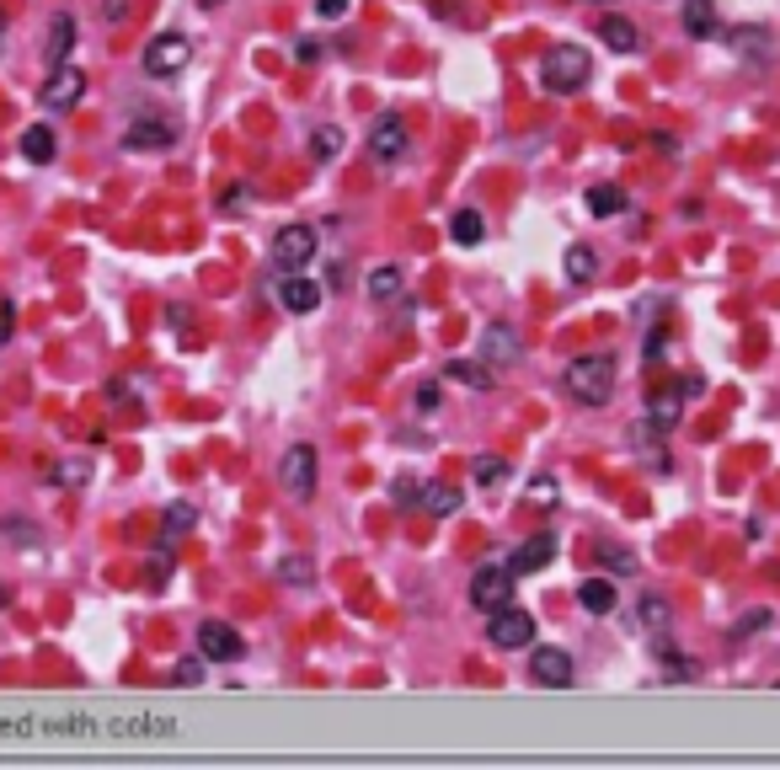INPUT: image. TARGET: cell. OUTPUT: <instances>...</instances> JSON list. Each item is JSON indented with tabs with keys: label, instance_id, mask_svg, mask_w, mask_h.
<instances>
[{
	"label": "cell",
	"instance_id": "obj_16",
	"mask_svg": "<svg viewBox=\"0 0 780 770\" xmlns=\"http://www.w3.org/2000/svg\"><path fill=\"white\" fill-rule=\"evenodd\" d=\"M599 38L610 43L615 54H636V49H642V27H636L631 17H604L599 22Z\"/></svg>",
	"mask_w": 780,
	"mask_h": 770
},
{
	"label": "cell",
	"instance_id": "obj_22",
	"mask_svg": "<svg viewBox=\"0 0 780 770\" xmlns=\"http://www.w3.org/2000/svg\"><path fill=\"white\" fill-rule=\"evenodd\" d=\"M588 214H594V220H610V214H626V193H620L615 182H599V188H588Z\"/></svg>",
	"mask_w": 780,
	"mask_h": 770
},
{
	"label": "cell",
	"instance_id": "obj_2",
	"mask_svg": "<svg viewBox=\"0 0 780 770\" xmlns=\"http://www.w3.org/2000/svg\"><path fill=\"white\" fill-rule=\"evenodd\" d=\"M588 75H594V59H588V49H577V43H556L551 54H545V65H540V81L551 86V91H577V86H588Z\"/></svg>",
	"mask_w": 780,
	"mask_h": 770
},
{
	"label": "cell",
	"instance_id": "obj_34",
	"mask_svg": "<svg viewBox=\"0 0 780 770\" xmlns=\"http://www.w3.org/2000/svg\"><path fill=\"white\" fill-rule=\"evenodd\" d=\"M310 150H316V161H332L342 150V129H316L310 134Z\"/></svg>",
	"mask_w": 780,
	"mask_h": 770
},
{
	"label": "cell",
	"instance_id": "obj_35",
	"mask_svg": "<svg viewBox=\"0 0 780 770\" xmlns=\"http://www.w3.org/2000/svg\"><path fill=\"white\" fill-rule=\"evenodd\" d=\"M171 680H177L182 690H198V685H204V664H198V658H182V664H177V674H171Z\"/></svg>",
	"mask_w": 780,
	"mask_h": 770
},
{
	"label": "cell",
	"instance_id": "obj_24",
	"mask_svg": "<svg viewBox=\"0 0 780 770\" xmlns=\"http://www.w3.org/2000/svg\"><path fill=\"white\" fill-rule=\"evenodd\" d=\"M17 150H22L33 166H49V161H54V129H43V123H38V129H27Z\"/></svg>",
	"mask_w": 780,
	"mask_h": 770
},
{
	"label": "cell",
	"instance_id": "obj_40",
	"mask_svg": "<svg viewBox=\"0 0 780 770\" xmlns=\"http://www.w3.org/2000/svg\"><path fill=\"white\" fill-rule=\"evenodd\" d=\"M294 59H300V65H316V59H321V43H316V38H300V43H294Z\"/></svg>",
	"mask_w": 780,
	"mask_h": 770
},
{
	"label": "cell",
	"instance_id": "obj_39",
	"mask_svg": "<svg viewBox=\"0 0 780 770\" xmlns=\"http://www.w3.org/2000/svg\"><path fill=\"white\" fill-rule=\"evenodd\" d=\"M11 327H17V305H11V300H0V348L11 343Z\"/></svg>",
	"mask_w": 780,
	"mask_h": 770
},
{
	"label": "cell",
	"instance_id": "obj_33",
	"mask_svg": "<svg viewBox=\"0 0 780 770\" xmlns=\"http://www.w3.org/2000/svg\"><path fill=\"white\" fill-rule=\"evenodd\" d=\"M161 525H166V535H187V530L198 525V508H193V503H171Z\"/></svg>",
	"mask_w": 780,
	"mask_h": 770
},
{
	"label": "cell",
	"instance_id": "obj_46",
	"mask_svg": "<svg viewBox=\"0 0 780 770\" xmlns=\"http://www.w3.org/2000/svg\"><path fill=\"white\" fill-rule=\"evenodd\" d=\"M0 610H6V583H0Z\"/></svg>",
	"mask_w": 780,
	"mask_h": 770
},
{
	"label": "cell",
	"instance_id": "obj_23",
	"mask_svg": "<svg viewBox=\"0 0 780 770\" xmlns=\"http://www.w3.org/2000/svg\"><path fill=\"white\" fill-rule=\"evenodd\" d=\"M684 33H690V38H711L716 33V6H711V0H684Z\"/></svg>",
	"mask_w": 780,
	"mask_h": 770
},
{
	"label": "cell",
	"instance_id": "obj_3",
	"mask_svg": "<svg viewBox=\"0 0 780 770\" xmlns=\"http://www.w3.org/2000/svg\"><path fill=\"white\" fill-rule=\"evenodd\" d=\"M268 257H273L278 273H305L310 257H316V230H310V225H284V230H273Z\"/></svg>",
	"mask_w": 780,
	"mask_h": 770
},
{
	"label": "cell",
	"instance_id": "obj_4",
	"mask_svg": "<svg viewBox=\"0 0 780 770\" xmlns=\"http://www.w3.org/2000/svg\"><path fill=\"white\" fill-rule=\"evenodd\" d=\"M487 642H492V648H503V653L529 648V642H535V615L519 610V605L492 610V615H487Z\"/></svg>",
	"mask_w": 780,
	"mask_h": 770
},
{
	"label": "cell",
	"instance_id": "obj_10",
	"mask_svg": "<svg viewBox=\"0 0 780 770\" xmlns=\"http://www.w3.org/2000/svg\"><path fill=\"white\" fill-rule=\"evenodd\" d=\"M407 150H412V134H407V123H401L396 113H385V118L369 129V156H374V161H401Z\"/></svg>",
	"mask_w": 780,
	"mask_h": 770
},
{
	"label": "cell",
	"instance_id": "obj_41",
	"mask_svg": "<svg viewBox=\"0 0 780 770\" xmlns=\"http://www.w3.org/2000/svg\"><path fill=\"white\" fill-rule=\"evenodd\" d=\"M433 407H439V385H417V412H433Z\"/></svg>",
	"mask_w": 780,
	"mask_h": 770
},
{
	"label": "cell",
	"instance_id": "obj_18",
	"mask_svg": "<svg viewBox=\"0 0 780 770\" xmlns=\"http://www.w3.org/2000/svg\"><path fill=\"white\" fill-rule=\"evenodd\" d=\"M444 380H460V385H471V391H492V385H497L492 364H476V359H449Z\"/></svg>",
	"mask_w": 780,
	"mask_h": 770
},
{
	"label": "cell",
	"instance_id": "obj_42",
	"mask_svg": "<svg viewBox=\"0 0 780 770\" xmlns=\"http://www.w3.org/2000/svg\"><path fill=\"white\" fill-rule=\"evenodd\" d=\"M759 626H770V615H764V610H754V615H748V621H738V626H732V637H748V631H759Z\"/></svg>",
	"mask_w": 780,
	"mask_h": 770
},
{
	"label": "cell",
	"instance_id": "obj_26",
	"mask_svg": "<svg viewBox=\"0 0 780 770\" xmlns=\"http://www.w3.org/2000/svg\"><path fill=\"white\" fill-rule=\"evenodd\" d=\"M594 273H599L594 246H567V279L572 284H594Z\"/></svg>",
	"mask_w": 780,
	"mask_h": 770
},
{
	"label": "cell",
	"instance_id": "obj_43",
	"mask_svg": "<svg viewBox=\"0 0 780 770\" xmlns=\"http://www.w3.org/2000/svg\"><path fill=\"white\" fill-rule=\"evenodd\" d=\"M54 482H59V487H81V482H86V466H59Z\"/></svg>",
	"mask_w": 780,
	"mask_h": 770
},
{
	"label": "cell",
	"instance_id": "obj_36",
	"mask_svg": "<svg viewBox=\"0 0 780 770\" xmlns=\"http://www.w3.org/2000/svg\"><path fill=\"white\" fill-rule=\"evenodd\" d=\"M353 11V0H316V17L321 22H342Z\"/></svg>",
	"mask_w": 780,
	"mask_h": 770
},
{
	"label": "cell",
	"instance_id": "obj_8",
	"mask_svg": "<svg viewBox=\"0 0 780 770\" xmlns=\"http://www.w3.org/2000/svg\"><path fill=\"white\" fill-rule=\"evenodd\" d=\"M471 605H476L481 615L513 605V567H476V578H471Z\"/></svg>",
	"mask_w": 780,
	"mask_h": 770
},
{
	"label": "cell",
	"instance_id": "obj_44",
	"mask_svg": "<svg viewBox=\"0 0 780 770\" xmlns=\"http://www.w3.org/2000/svg\"><path fill=\"white\" fill-rule=\"evenodd\" d=\"M604 562H610V567H615V573H631V567H636V562L626 557V551H604Z\"/></svg>",
	"mask_w": 780,
	"mask_h": 770
},
{
	"label": "cell",
	"instance_id": "obj_38",
	"mask_svg": "<svg viewBox=\"0 0 780 770\" xmlns=\"http://www.w3.org/2000/svg\"><path fill=\"white\" fill-rule=\"evenodd\" d=\"M529 503H556V482H551V476H535V482H529Z\"/></svg>",
	"mask_w": 780,
	"mask_h": 770
},
{
	"label": "cell",
	"instance_id": "obj_28",
	"mask_svg": "<svg viewBox=\"0 0 780 770\" xmlns=\"http://www.w3.org/2000/svg\"><path fill=\"white\" fill-rule=\"evenodd\" d=\"M732 43H738V54H748V59H770V33H764V27H738V33H732Z\"/></svg>",
	"mask_w": 780,
	"mask_h": 770
},
{
	"label": "cell",
	"instance_id": "obj_29",
	"mask_svg": "<svg viewBox=\"0 0 780 770\" xmlns=\"http://www.w3.org/2000/svg\"><path fill=\"white\" fill-rule=\"evenodd\" d=\"M449 236H455L460 246H476L481 236H487V225H481V214H476V209H460L455 220H449Z\"/></svg>",
	"mask_w": 780,
	"mask_h": 770
},
{
	"label": "cell",
	"instance_id": "obj_20",
	"mask_svg": "<svg viewBox=\"0 0 780 770\" xmlns=\"http://www.w3.org/2000/svg\"><path fill=\"white\" fill-rule=\"evenodd\" d=\"M423 508H428V514H439V519H449V514H460V508H465V492L449 487V482H423Z\"/></svg>",
	"mask_w": 780,
	"mask_h": 770
},
{
	"label": "cell",
	"instance_id": "obj_13",
	"mask_svg": "<svg viewBox=\"0 0 780 770\" xmlns=\"http://www.w3.org/2000/svg\"><path fill=\"white\" fill-rule=\"evenodd\" d=\"M177 145V129L166 118H139L123 129V150H171Z\"/></svg>",
	"mask_w": 780,
	"mask_h": 770
},
{
	"label": "cell",
	"instance_id": "obj_12",
	"mask_svg": "<svg viewBox=\"0 0 780 770\" xmlns=\"http://www.w3.org/2000/svg\"><path fill=\"white\" fill-rule=\"evenodd\" d=\"M529 680L545 690H567L572 685V658L561 648H535L529 653Z\"/></svg>",
	"mask_w": 780,
	"mask_h": 770
},
{
	"label": "cell",
	"instance_id": "obj_15",
	"mask_svg": "<svg viewBox=\"0 0 780 770\" xmlns=\"http://www.w3.org/2000/svg\"><path fill=\"white\" fill-rule=\"evenodd\" d=\"M556 557V535L551 530H540V535H529V541L508 557V567H513V578H524V573H540L545 562Z\"/></svg>",
	"mask_w": 780,
	"mask_h": 770
},
{
	"label": "cell",
	"instance_id": "obj_11",
	"mask_svg": "<svg viewBox=\"0 0 780 770\" xmlns=\"http://www.w3.org/2000/svg\"><path fill=\"white\" fill-rule=\"evenodd\" d=\"M481 359H487L492 369H503V364H519V359H524V343H519V332H513L508 321H487V332H481Z\"/></svg>",
	"mask_w": 780,
	"mask_h": 770
},
{
	"label": "cell",
	"instance_id": "obj_1",
	"mask_svg": "<svg viewBox=\"0 0 780 770\" xmlns=\"http://www.w3.org/2000/svg\"><path fill=\"white\" fill-rule=\"evenodd\" d=\"M615 359L610 353H577V359L561 369V385H567V396L572 402H583V407H604L615 396Z\"/></svg>",
	"mask_w": 780,
	"mask_h": 770
},
{
	"label": "cell",
	"instance_id": "obj_6",
	"mask_svg": "<svg viewBox=\"0 0 780 770\" xmlns=\"http://www.w3.org/2000/svg\"><path fill=\"white\" fill-rule=\"evenodd\" d=\"M187 59H193V43H187L182 33H155L150 43H145V54H139V65H145V75H177V70H187Z\"/></svg>",
	"mask_w": 780,
	"mask_h": 770
},
{
	"label": "cell",
	"instance_id": "obj_14",
	"mask_svg": "<svg viewBox=\"0 0 780 770\" xmlns=\"http://www.w3.org/2000/svg\"><path fill=\"white\" fill-rule=\"evenodd\" d=\"M278 305H284L289 316H310L321 305V289L305 279V273H284V279H278Z\"/></svg>",
	"mask_w": 780,
	"mask_h": 770
},
{
	"label": "cell",
	"instance_id": "obj_45",
	"mask_svg": "<svg viewBox=\"0 0 780 770\" xmlns=\"http://www.w3.org/2000/svg\"><path fill=\"white\" fill-rule=\"evenodd\" d=\"M198 6H204V11H214V6H230V0H198Z\"/></svg>",
	"mask_w": 780,
	"mask_h": 770
},
{
	"label": "cell",
	"instance_id": "obj_27",
	"mask_svg": "<svg viewBox=\"0 0 780 770\" xmlns=\"http://www.w3.org/2000/svg\"><path fill=\"white\" fill-rule=\"evenodd\" d=\"M273 578H278V583H300V589H310V583H316V562H310V557H284V562L273 567Z\"/></svg>",
	"mask_w": 780,
	"mask_h": 770
},
{
	"label": "cell",
	"instance_id": "obj_5",
	"mask_svg": "<svg viewBox=\"0 0 780 770\" xmlns=\"http://www.w3.org/2000/svg\"><path fill=\"white\" fill-rule=\"evenodd\" d=\"M278 487H284L289 498H300V503L316 498V450H310V444L284 450V460H278Z\"/></svg>",
	"mask_w": 780,
	"mask_h": 770
},
{
	"label": "cell",
	"instance_id": "obj_47",
	"mask_svg": "<svg viewBox=\"0 0 780 770\" xmlns=\"http://www.w3.org/2000/svg\"><path fill=\"white\" fill-rule=\"evenodd\" d=\"M0 43H6V22H0Z\"/></svg>",
	"mask_w": 780,
	"mask_h": 770
},
{
	"label": "cell",
	"instance_id": "obj_9",
	"mask_svg": "<svg viewBox=\"0 0 780 770\" xmlns=\"http://www.w3.org/2000/svg\"><path fill=\"white\" fill-rule=\"evenodd\" d=\"M81 97H86V70H75V65L49 70V86L38 91V102L49 107V113H65V107H75Z\"/></svg>",
	"mask_w": 780,
	"mask_h": 770
},
{
	"label": "cell",
	"instance_id": "obj_7",
	"mask_svg": "<svg viewBox=\"0 0 780 770\" xmlns=\"http://www.w3.org/2000/svg\"><path fill=\"white\" fill-rule=\"evenodd\" d=\"M198 658L209 664H241L246 658V642L230 621H198Z\"/></svg>",
	"mask_w": 780,
	"mask_h": 770
},
{
	"label": "cell",
	"instance_id": "obj_32",
	"mask_svg": "<svg viewBox=\"0 0 780 770\" xmlns=\"http://www.w3.org/2000/svg\"><path fill=\"white\" fill-rule=\"evenodd\" d=\"M636 621H642L647 631H663L668 621H674V610H668V599H642V605H636Z\"/></svg>",
	"mask_w": 780,
	"mask_h": 770
},
{
	"label": "cell",
	"instance_id": "obj_25",
	"mask_svg": "<svg viewBox=\"0 0 780 770\" xmlns=\"http://www.w3.org/2000/svg\"><path fill=\"white\" fill-rule=\"evenodd\" d=\"M0 541L38 551V546H43V530H38V525H27V519H17V514H6V519H0Z\"/></svg>",
	"mask_w": 780,
	"mask_h": 770
},
{
	"label": "cell",
	"instance_id": "obj_17",
	"mask_svg": "<svg viewBox=\"0 0 780 770\" xmlns=\"http://www.w3.org/2000/svg\"><path fill=\"white\" fill-rule=\"evenodd\" d=\"M75 49V17H54L49 22V43H43V59H49V70H59Z\"/></svg>",
	"mask_w": 780,
	"mask_h": 770
},
{
	"label": "cell",
	"instance_id": "obj_31",
	"mask_svg": "<svg viewBox=\"0 0 780 770\" xmlns=\"http://www.w3.org/2000/svg\"><path fill=\"white\" fill-rule=\"evenodd\" d=\"M471 476H476V487H497L508 476V460L503 455H476L471 460Z\"/></svg>",
	"mask_w": 780,
	"mask_h": 770
},
{
	"label": "cell",
	"instance_id": "obj_37",
	"mask_svg": "<svg viewBox=\"0 0 780 770\" xmlns=\"http://www.w3.org/2000/svg\"><path fill=\"white\" fill-rule=\"evenodd\" d=\"M390 498H396V503H423V487H417L412 476H401V482L390 487Z\"/></svg>",
	"mask_w": 780,
	"mask_h": 770
},
{
	"label": "cell",
	"instance_id": "obj_21",
	"mask_svg": "<svg viewBox=\"0 0 780 770\" xmlns=\"http://www.w3.org/2000/svg\"><path fill=\"white\" fill-rule=\"evenodd\" d=\"M364 289H369V300H374V305H390V300H401L407 279H401V268H374L369 279H364Z\"/></svg>",
	"mask_w": 780,
	"mask_h": 770
},
{
	"label": "cell",
	"instance_id": "obj_19",
	"mask_svg": "<svg viewBox=\"0 0 780 770\" xmlns=\"http://www.w3.org/2000/svg\"><path fill=\"white\" fill-rule=\"evenodd\" d=\"M577 605H583L588 615H610V610L620 605V594H615L610 578H588L583 589H577Z\"/></svg>",
	"mask_w": 780,
	"mask_h": 770
},
{
	"label": "cell",
	"instance_id": "obj_30",
	"mask_svg": "<svg viewBox=\"0 0 780 770\" xmlns=\"http://www.w3.org/2000/svg\"><path fill=\"white\" fill-rule=\"evenodd\" d=\"M652 428H674L679 423V412H684V396L679 391H663V396H652Z\"/></svg>",
	"mask_w": 780,
	"mask_h": 770
}]
</instances>
